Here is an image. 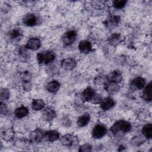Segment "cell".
I'll use <instances>...</instances> for the list:
<instances>
[{
  "label": "cell",
  "instance_id": "1",
  "mask_svg": "<svg viewBox=\"0 0 152 152\" xmlns=\"http://www.w3.org/2000/svg\"><path fill=\"white\" fill-rule=\"evenodd\" d=\"M131 129V124L130 122L124 120H120L116 122L110 128V131L113 134L126 133Z\"/></svg>",
  "mask_w": 152,
  "mask_h": 152
},
{
  "label": "cell",
  "instance_id": "2",
  "mask_svg": "<svg viewBox=\"0 0 152 152\" xmlns=\"http://www.w3.org/2000/svg\"><path fill=\"white\" fill-rule=\"evenodd\" d=\"M55 53L52 51L40 52L37 54V60L39 64H48L55 59Z\"/></svg>",
  "mask_w": 152,
  "mask_h": 152
},
{
  "label": "cell",
  "instance_id": "3",
  "mask_svg": "<svg viewBox=\"0 0 152 152\" xmlns=\"http://www.w3.org/2000/svg\"><path fill=\"white\" fill-rule=\"evenodd\" d=\"M61 143L66 147H72L78 144V140L76 137L72 134H65L60 138Z\"/></svg>",
  "mask_w": 152,
  "mask_h": 152
},
{
  "label": "cell",
  "instance_id": "4",
  "mask_svg": "<svg viewBox=\"0 0 152 152\" xmlns=\"http://www.w3.org/2000/svg\"><path fill=\"white\" fill-rule=\"evenodd\" d=\"M106 128L103 125L98 124L93 129L92 137L95 139H100L106 134Z\"/></svg>",
  "mask_w": 152,
  "mask_h": 152
},
{
  "label": "cell",
  "instance_id": "5",
  "mask_svg": "<svg viewBox=\"0 0 152 152\" xmlns=\"http://www.w3.org/2000/svg\"><path fill=\"white\" fill-rule=\"evenodd\" d=\"M120 20V17L118 15H110L104 21L105 27L109 30H112L116 27Z\"/></svg>",
  "mask_w": 152,
  "mask_h": 152
},
{
  "label": "cell",
  "instance_id": "6",
  "mask_svg": "<svg viewBox=\"0 0 152 152\" xmlns=\"http://www.w3.org/2000/svg\"><path fill=\"white\" fill-rule=\"evenodd\" d=\"M76 37L77 33L74 30H69L62 36V42L65 45H70L75 40Z\"/></svg>",
  "mask_w": 152,
  "mask_h": 152
},
{
  "label": "cell",
  "instance_id": "7",
  "mask_svg": "<svg viewBox=\"0 0 152 152\" xmlns=\"http://www.w3.org/2000/svg\"><path fill=\"white\" fill-rule=\"evenodd\" d=\"M145 80L144 78L138 77L134 78L130 83V87L132 90H141L144 87Z\"/></svg>",
  "mask_w": 152,
  "mask_h": 152
},
{
  "label": "cell",
  "instance_id": "8",
  "mask_svg": "<svg viewBox=\"0 0 152 152\" xmlns=\"http://www.w3.org/2000/svg\"><path fill=\"white\" fill-rule=\"evenodd\" d=\"M23 23L27 26H34L37 23V17L34 14H27L23 17Z\"/></svg>",
  "mask_w": 152,
  "mask_h": 152
},
{
  "label": "cell",
  "instance_id": "9",
  "mask_svg": "<svg viewBox=\"0 0 152 152\" xmlns=\"http://www.w3.org/2000/svg\"><path fill=\"white\" fill-rule=\"evenodd\" d=\"M107 81L115 82L116 83H120L122 80V76L119 71L115 70L110 72L107 76Z\"/></svg>",
  "mask_w": 152,
  "mask_h": 152
},
{
  "label": "cell",
  "instance_id": "10",
  "mask_svg": "<svg viewBox=\"0 0 152 152\" xmlns=\"http://www.w3.org/2000/svg\"><path fill=\"white\" fill-rule=\"evenodd\" d=\"M77 63L73 58H66L61 61V66L65 70L69 71L73 69L76 66Z\"/></svg>",
  "mask_w": 152,
  "mask_h": 152
},
{
  "label": "cell",
  "instance_id": "11",
  "mask_svg": "<svg viewBox=\"0 0 152 152\" xmlns=\"http://www.w3.org/2000/svg\"><path fill=\"white\" fill-rule=\"evenodd\" d=\"M41 45V42L39 39L36 37H31L29 39L26 45V48L31 50H37Z\"/></svg>",
  "mask_w": 152,
  "mask_h": 152
},
{
  "label": "cell",
  "instance_id": "12",
  "mask_svg": "<svg viewBox=\"0 0 152 152\" xmlns=\"http://www.w3.org/2000/svg\"><path fill=\"white\" fill-rule=\"evenodd\" d=\"M78 49L80 52L83 53H88L92 50V45L88 40H82L78 44Z\"/></svg>",
  "mask_w": 152,
  "mask_h": 152
},
{
  "label": "cell",
  "instance_id": "13",
  "mask_svg": "<svg viewBox=\"0 0 152 152\" xmlns=\"http://www.w3.org/2000/svg\"><path fill=\"white\" fill-rule=\"evenodd\" d=\"M42 118L46 121H50L55 119L56 117V113L55 110L50 107H47L42 112Z\"/></svg>",
  "mask_w": 152,
  "mask_h": 152
},
{
  "label": "cell",
  "instance_id": "14",
  "mask_svg": "<svg viewBox=\"0 0 152 152\" xmlns=\"http://www.w3.org/2000/svg\"><path fill=\"white\" fill-rule=\"evenodd\" d=\"M104 88L108 93L114 94L119 90V86L118 83L108 81V83L104 84Z\"/></svg>",
  "mask_w": 152,
  "mask_h": 152
},
{
  "label": "cell",
  "instance_id": "15",
  "mask_svg": "<svg viewBox=\"0 0 152 152\" xmlns=\"http://www.w3.org/2000/svg\"><path fill=\"white\" fill-rule=\"evenodd\" d=\"M115 105V101L111 97H107L102 100L100 103V107L104 110H107L112 108Z\"/></svg>",
  "mask_w": 152,
  "mask_h": 152
},
{
  "label": "cell",
  "instance_id": "16",
  "mask_svg": "<svg viewBox=\"0 0 152 152\" xmlns=\"http://www.w3.org/2000/svg\"><path fill=\"white\" fill-rule=\"evenodd\" d=\"M44 138L48 141L53 142L59 138V133L55 130L48 131L45 133Z\"/></svg>",
  "mask_w": 152,
  "mask_h": 152
},
{
  "label": "cell",
  "instance_id": "17",
  "mask_svg": "<svg viewBox=\"0 0 152 152\" xmlns=\"http://www.w3.org/2000/svg\"><path fill=\"white\" fill-rule=\"evenodd\" d=\"M96 94V92L93 88L91 87H87L86 89L83 90L81 93V99L84 101H88L90 100L93 97V96Z\"/></svg>",
  "mask_w": 152,
  "mask_h": 152
},
{
  "label": "cell",
  "instance_id": "18",
  "mask_svg": "<svg viewBox=\"0 0 152 152\" xmlns=\"http://www.w3.org/2000/svg\"><path fill=\"white\" fill-rule=\"evenodd\" d=\"M151 82H150L145 87L142 93V98L147 101V102H151L152 99V95H151Z\"/></svg>",
  "mask_w": 152,
  "mask_h": 152
},
{
  "label": "cell",
  "instance_id": "19",
  "mask_svg": "<svg viewBox=\"0 0 152 152\" xmlns=\"http://www.w3.org/2000/svg\"><path fill=\"white\" fill-rule=\"evenodd\" d=\"M29 113L28 108L24 106H21L17 108L14 111V115L17 118H23L26 117Z\"/></svg>",
  "mask_w": 152,
  "mask_h": 152
},
{
  "label": "cell",
  "instance_id": "20",
  "mask_svg": "<svg viewBox=\"0 0 152 152\" xmlns=\"http://www.w3.org/2000/svg\"><path fill=\"white\" fill-rule=\"evenodd\" d=\"M121 41H122L121 36L119 33H118L112 34L108 38L109 43L113 46H117L121 43Z\"/></svg>",
  "mask_w": 152,
  "mask_h": 152
},
{
  "label": "cell",
  "instance_id": "21",
  "mask_svg": "<svg viewBox=\"0 0 152 152\" xmlns=\"http://www.w3.org/2000/svg\"><path fill=\"white\" fill-rule=\"evenodd\" d=\"M90 121V116L88 113H85L81 115L77 120V125L80 127H83L87 125Z\"/></svg>",
  "mask_w": 152,
  "mask_h": 152
},
{
  "label": "cell",
  "instance_id": "22",
  "mask_svg": "<svg viewBox=\"0 0 152 152\" xmlns=\"http://www.w3.org/2000/svg\"><path fill=\"white\" fill-rule=\"evenodd\" d=\"M60 88V83L56 81V80H53L50 82H49L46 86V88L48 91L55 93L58 91V90Z\"/></svg>",
  "mask_w": 152,
  "mask_h": 152
},
{
  "label": "cell",
  "instance_id": "23",
  "mask_svg": "<svg viewBox=\"0 0 152 152\" xmlns=\"http://www.w3.org/2000/svg\"><path fill=\"white\" fill-rule=\"evenodd\" d=\"M45 102L42 99H34L31 102V107L34 110H40L45 107Z\"/></svg>",
  "mask_w": 152,
  "mask_h": 152
},
{
  "label": "cell",
  "instance_id": "24",
  "mask_svg": "<svg viewBox=\"0 0 152 152\" xmlns=\"http://www.w3.org/2000/svg\"><path fill=\"white\" fill-rule=\"evenodd\" d=\"M43 137H44V135L42 133V132L39 129H36L31 134L30 139L33 142H39L41 141V140L43 138Z\"/></svg>",
  "mask_w": 152,
  "mask_h": 152
},
{
  "label": "cell",
  "instance_id": "25",
  "mask_svg": "<svg viewBox=\"0 0 152 152\" xmlns=\"http://www.w3.org/2000/svg\"><path fill=\"white\" fill-rule=\"evenodd\" d=\"M143 136L146 138H151L152 137V125L151 124H147L145 125L142 130Z\"/></svg>",
  "mask_w": 152,
  "mask_h": 152
},
{
  "label": "cell",
  "instance_id": "26",
  "mask_svg": "<svg viewBox=\"0 0 152 152\" xmlns=\"http://www.w3.org/2000/svg\"><path fill=\"white\" fill-rule=\"evenodd\" d=\"M145 137L141 136V135H137L134 137H132V138L131 140V143L132 145L135 146H139L141 144H143V142L145 141Z\"/></svg>",
  "mask_w": 152,
  "mask_h": 152
},
{
  "label": "cell",
  "instance_id": "27",
  "mask_svg": "<svg viewBox=\"0 0 152 152\" xmlns=\"http://www.w3.org/2000/svg\"><path fill=\"white\" fill-rule=\"evenodd\" d=\"M21 36V31L20 28H16L12 30L10 33V37L11 39H17Z\"/></svg>",
  "mask_w": 152,
  "mask_h": 152
},
{
  "label": "cell",
  "instance_id": "28",
  "mask_svg": "<svg viewBox=\"0 0 152 152\" xmlns=\"http://www.w3.org/2000/svg\"><path fill=\"white\" fill-rule=\"evenodd\" d=\"M127 1L126 0H115L113 2V6L116 9H122L126 4Z\"/></svg>",
  "mask_w": 152,
  "mask_h": 152
},
{
  "label": "cell",
  "instance_id": "29",
  "mask_svg": "<svg viewBox=\"0 0 152 152\" xmlns=\"http://www.w3.org/2000/svg\"><path fill=\"white\" fill-rule=\"evenodd\" d=\"M12 134L13 133L11 129H4L1 132V136L4 140H8L12 138L13 135Z\"/></svg>",
  "mask_w": 152,
  "mask_h": 152
},
{
  "label": "cell",
  "instance_id": "30",
  "mask_svg": "<svg viewBox=\"0 0 152 152\" xmlns=\"http://www.w3.org/2000/svg\"><path fill=\"white\" fill-rule=\"evenodd\" d=\"M10 91L7 88H3L1 89V93H0V97L1 100H7L10 97Z\"/></svg>",
  "mask_w": 152,
  "mask_h": 152
},
{
  "label": "cell",
  "instance_id": "31",
  "mask_svg": "<svg viewBox=\"0 0 152 152\" xmlns=\"http://www.w3.org/2000/svg\"><path fill=\"white\" fill-rule=\"evenodd\" d=\"M102 100L103 99L101 95L99 94L96 93L90 101H91V102L93 104H99L102 102Z\"/></svg>",
  "mask_w": 152,
  "mask_h": 152
},
{
  "label": "cell",
  "instance_id": "32",
  "mask_svg": "<svg viewBox=\"0 0 152 152\" xmlns=\"http://www.w3.org/2000/svg\"><path fill=\"white\" fill-rule=\"evenodd\" d=\"M92 150V146L89 144H84L82 145L78 151L81 152H88Z\"/></svg>",
  "mask_w": 152,
  "mask_h": 152
},
{
  "label": "cell",
  "instance_id": "33",
  "mask_svg": "<svg viewBox=\"0 0 152 152\" xmlns=\"http://www.w3.org/2000/svg\"><path fill=\"white\" fill-rule=\"evenodd\" d=\"M23 87L25 91H30L32 88V85L30 80H23Z\"/></svg>",
  "mask_w": 152,
  "mask_h": 152
},
{
  "label": "cell",
  "instance_id": "34",
  "mask_svg": "<svg viewBox=\"0 0 152 152\" xmlns=\"http://www.w3.org/2000/svg\"><path fill=\"white\" fill-rule=\"evenodd\" d=\"M94 81L97 84H102L103 83H104V84L106 83V81H107V80L106 76L99 75L96 78Z\"/></svg>",
  "mask_w": 152,
  "mask_h": 152
},
{
  "label": "cell",
  "instance_id": "35",
  "mask_svg": "<svg viewBox=\"0 0 152 152\" xmlns=\"http://www.w3.org/2000/svg\"><path fill=\"white\" fill-rule=\"evenodd\" d=\"M61 124L64 126H69L71 124V120L66 116H64L62 118H61Z\"/></svg>",
  "mask_w": 152,
  "mask_h": 152
},
{
  "label": "cell",
  "instance_id": "36",
  "mask_svg": "<svg viewBox=\"0 0 152 152\" xmlns=\"http://www.w3.org/2000/svg\"><path fill=\"white\" fill-rule=\"evenodd\" d=\"M4 104H2V102H1V113L2 114L3 113H6V110H7V108L5 107V105H4Z\"/></svg>",
  "mask_w": 152,
  "mask_h": 152
}]
</instances>
